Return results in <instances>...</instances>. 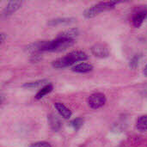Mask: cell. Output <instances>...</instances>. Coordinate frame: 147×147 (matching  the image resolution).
<instances>
[{"label":"cell","instance_id":"277c9868","mask_svg":"<svg viewBox=\"0 0 147 147\" xmlns=\"http://www.w3.org/2000/svg\"><path fill=\"white\" fill-rule=\"evenodd\" d=\"M52 65H53V66L54 68L62 69V68H65V67H68V66L72 65L73 63L71 60V59L68 57V55L66 54L64 57H61V58H59V59L53 60V63H52Z\"/></svg>","mask_w":147,"mask_h":147},{"label":"cell","instance_id":"ba28073f","mask_svg":"<svg viewBox=\"0 0 147 147\" xmlns=\"http://www.w3.org/2000/svg\"><path fill=\"white\" fill-rule=\"evenodd\" d=\"M147 16V12L146 10L142 9V10H139L138 12H136L134 16H133V19H132V22H133V25L135 27V28H140L144 20L146 19Z\"/></svg>","mask_w":147,"mask_h":147},{"label":"cell","instance_id":"52a82bcc","mask_svg":"<svg viewBox=\"0 0 147 147\" xmlns=\"http://www.w3.org/2000/svg\"><path fill=\"white\" fill-rule=\"evenodd\" d=\"M79 32L78 28H69L66 30H64L60 32L57 37L58 38H62V39H67V40H75V39L78 36Z\"/></svg>","mask_w":147,"mask_h":147},{"label":"cell","instance_id":"d6986e66","mask_svg":"<svg viewBox=\"0 0 147 147\" xmlns=\"http://www.w3.org/2000/svg\"><path fill=\"white\" fill-rule=\"evenodd\" d=\"M0 41H1V44H3L4 41H5V40L7 39V37H6V35H5V34H3V33H2L1 34H0Z\"/></svg>","mask_w":147,"mask_h":147},{"label":"cell","instance_id":"7a4b0ae2","mask_svg":"<svg viewBox=\"0 0 147 147\" xmlns=\"http://www.w3.org/2000/svg\"><path fill=\"white\" fill-rule=\"evenodd\" d=\"M107 102L106 96L102 93H94L88 98V104L93 109H98L105 105Z\"/></svg>","mask_w":147,"mask_h":147},{"label":"cell","instance_id":"4fadbf2b","mask_svg":"<svg viewBox=\"0 0 147 147\" xmlns=\"http://www.w3.org/2000/svg\"><path fill=\"white\" fill-rule=\"evenodd\" d=\"M53 90V86L52 84H47L46 85H44L35 95V99L37 100H40L41 98H43L46 95L49 94L52 92V90Z\"/></svg>","mask_w":147,"mask_h":147},{"label":"cell","instance_id":"6da1fadb","mask_svg":"<svg viewBox=\"0 0 147 147\" xmlns=\"http://www.w3.org/2000/svg\"><path fill=\"white\" fill-rule=\"evenodd\" d=\"M119 3H121V2H119V1H109V2L97 3L90 6V8L86 9L84 12V16L87 19L93 18V17L98 16L102 12L114 9L115 7V5L118 4Z\"/></svg>","mask_w":147,"mask_h":147},{"label":"cell","instance_id":"8fae6325","mask_svg":"<svg viewBox=\"0 0 147 147\" xmlns=\"http://www.w3.org/2000/svg\"><path fill=\"white\" fill-rule=\"evenodd\" d=\"M75 22V18L72 17H63V18H56V19H53L50 20L47 24L49 26H57V25H67V24H71L72 22Z\"/></svg>","mask_w":147,"mask_h":147},{"label":"cell","instance_id":"5b68a950","mask_svg":"<svg viewBox=\"0 0 147 147\" xmlns=\"http://www.w3.org/2000/svg\"><path fill=\"white\" fill-rule=\"evenodd\" d=\"M68 57L71 59V60L72 61L73 64H75L76 62H81V61H85L88 59V55L86 53L83 52V51H80V50H75V51H72L71 53H69L68 54Z\"/></svg>","mask_w":147,"mask_h":147},{"label":"cell","instance_id":"7c38bea8","mask_svg":"<svg viewBox=\"0 0 147 147\" xmlns=\"http://www.w3.org/2000/svg\"><path fill=\"white\" fill-rule=\"evenodd\" d=\"M48 122H49L51 128L55 132L59 131L61 128V121L59 118L53 114H51L48 115Z\"/></svg>","mask_w":147,"mask_h":147},{"label":"cell","instance_id":"30bf717a","mask_svg":"<svg viewBox=\"0 0 147 147\" xmlns=\"http://www.w3.org/2000/svg\"><path fill=\"white\" fill-rule=\"evenodd\" d=\"M54 107L57 109V111L59 112V114L65 119H70L71 117V111L65 106L64 105L62 102H55L54 103Z\"/></svg>","mask_w":147,"mask_h":147},{"label":"cell","instance_id":"9c48e42d","mask_svg":"<svg viewBox=\"0 0 147 147\" xmlns=\"http://www.w3.org/2000/svg\"><path fill=\"white\" fill-rule=\"evenodd\" d=\"M93 70V65L89 63H79L71 67V71L76 73H87Z\"/></svg>","mask_w":147,"mask_h":147},{"label":"cell","instance_id":"ac0fdd59","mask_svg":"<svg viewBox=\"0 0 147 147\" xmlns=\"http://www.w3.org/2000/svg\"><path fill=\"white\" fill-rule=\"evenodd\" d=\"M29 147H51V145L46 141H40V142H36V143L32 144Z\"/></svg>","mask_w":147,"mask_h":147},{"label":"cell","instance_id":"5bb4252c","mask_svg":"<svg viewBox=\"0 0 147 147\" xmlns=\"http://www.w3.org/2000/svg\"><path fill=\"white\" fill-rule=\"evenodd\" d=\"M136 128L140 132L147 131V115H142L139 117L136 121Z\"/></svg>","mask_w":147,"mask_h":147},{"label":"cell","instance_id":"8992f818","mask_svg":"<svg viewBox=\"0 0 147 147\" xmlns=\"http://www.w3.org/2000/svg\"><path fill=\"white\" fill-rule=\"evenodd\" d=\"M22 3H23L22 1H9L3 10V15L4 16L12 15L13 13H15L17 9L21 8Z\"/></svg>","mask_w":147,"mask_h":147},{"label":"cell","instance_id":"3957f363","mask_svg":"<svg viewBox=\"0 0 147 147\" xmlns=\"http://www.w3.org/2000/svg\"><path fill=\"white\" fill-rule=\"evenodd\" d=\"M91 53L95 57L100 58V59L108 58L109 56V53H110L108 46L105 44H102V43L95 44L91 47Z\"/></svg>","mask_w":147,"mask_h":147},{"label":"cell","instance_id":"ffe728a7","mask_svg":"<svg viewBox=\"0 0 147 147\" xmlns=\"http://www.w3.org/2000/svg\"><path fill=\"white\" fill-rule=\"evenodd\" d=\"M143 73H144V75L147 77V65H146V67H145V69H144V71H143Z\"/></svg>","mask_w":147,"mask_h":147},{"label":"cell","instance_id":"2e32d148","mask_svg":"<svg viewBox=\"0 0 147 147\" xmlns=\"http://www.w3.org/2000/svg\"><path fill=\"white\" fill-rule=\"evenodd\" d=\"M140 61V54H136V55H134V56L131 59L130 63H129V66H130L132 69H136V68L139 66Z\"/></svg>","mask_w":147,"mask_h":147},{"label":"cell","instance_id":"e0dca14e","mask_svg":"<svg viewBox=\"0 0 147 147\" xmlns=\"http://www.w3.org/2000/svg\"><path fill=\"white\" fill-rule=\"evenodd\" d=\"M84 125V119L83 118H76V119H74L72 121H71V126H72V127L77 131V130H79L81 127H82V126Z\"/></svg>","mask_w":147,"mask_h":147},{"label":"cell","instance_id":"9a60e30c","mask_svg":"<svg viewBox=\"0 0 147 147\" xmlns=\"http://www.w3.org/2000/svg\"><path fill=\"white\" fill-rule=\"evenodd\" d=\"M47 83V79H41V80H37V81H34V82H29V83H26L23 87L25 88H29V89H33V88H37L42 85H46V84Z\"/></svg>","mask_w":147,"mask_h":147}]
</instances>
